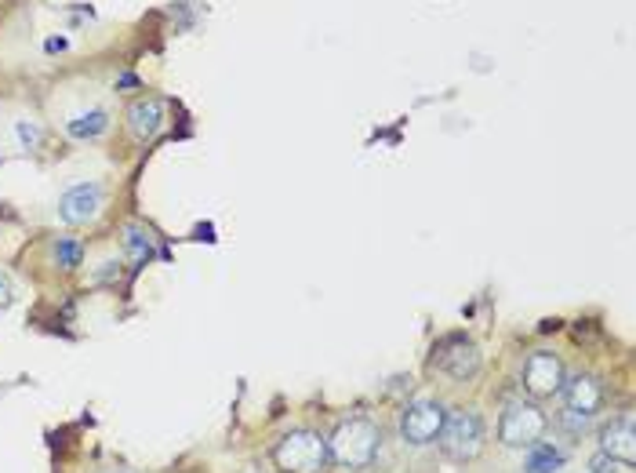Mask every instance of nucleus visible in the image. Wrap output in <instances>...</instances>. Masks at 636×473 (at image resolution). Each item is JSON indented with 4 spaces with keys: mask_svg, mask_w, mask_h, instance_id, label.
Wrapping results in <instances>:
<instances>
[{
    "mask_svg": "<svg viewBox=\"0 0 636 473\" xmlns=\"http://www.w3.org/2000/svg\"><path fill=\"white\" fill-rule=\"evenodd\" d=\"M378 448H382V430L368 415H353L346 423H338L328 437L331 463L342 470H368L378 459Z\"/></svg>",
    "mask_w": 636,
    "mask_h": 473,
    "instance_id": "f257e3e1",
    "label": "nucleus"
},
{
    "mask_svg": "<svg viewBox=\"0 0 636 473\" xmlns=\"http://www.w3.org/2000/svg\"><path fill=\"white\" fill-rule=\"evenodd\" d=\"M273 463L280 473H324L331 463L328 441L317 430H291L273 448Z\"/></svg>",
    "mask_w": 636,
    "mask_h": 473,
    "instance_id": "f03ea898",
    "label": "nucleus"
},
{
    "mask_svg": "<svg viewBox=\"0 0 636 473\" xmlns=\"http://www.w3.org/2000/svg\"><path fill=\"white\" fill-rule=\"evenodd\" d=\"M440 452L448 455L451 463H473L484 452V419L473 408L451 412L440 426Z\"/></svg>",
    "mask_w": 636,
    "mask_h": 473,
    "instance_id": "7ed1b4c3",
    "label": "nucleus"
},
{
    "mask_svg": "<svg viewBox=\"0 0 636 473\" xmlns=\"http://www.w3.org/2000/svg\"><path fill=\"white\" fill-rule=\"evenodd\" d=\"M549 415L535 401H509L498 419V441L506 448H531L546 437Z\"/></svg>",
    "mask_w": 636,
    "mask_h": 473,
    "instance_id": "20e7f679",
    "label": "nucleus"
},
{
    "mask_svg": "<svg viewBox=\"0 0 636 473\" xmlns=\"http://www.w3.org/2000/svg\"><path fill=\"white\" fill-rule=\"evenodd\" d=\"M59 124H62V131H66V139L99 142L102 135L113 128V110L106 99H99V95H84V91H80V102L73 110L62 113Z\"/></svg>",
    "mask_w": 636,
    "mask_h": 473,
    "instance_id": "39448f33",
    "label": "nucleus"
},
{
    "mask_svg": "<svg viewBox=\"0 0 636 473\" xmlns=\"http://www.w3.org/2000/svg\"><path fill=\"white\" fill-rule=\"evenodd\" d=\"M429 364L448 375V379H455V383H466V379H473L480 372V350L469 335H448V339H440L433 346Z\"/></svg>",
    "mask_w": 636,
    "mask_h": 473,
    "instance_id": "423d86ee",
    "label": "nucleus"
},
{
    "mask_svg": "<svg viewBox=\"0 0 636 473\" xmlns=\"http://www.w3.org/2000/svg\"><path fill=\"white\" fill-rule=\"evenodd\" d=\"M444 419H448V408L440 401H411L400 412V437L408 444H415V448L433 444L440 437Z\"/></svg>",
    "mask_w": 636,
    "mask_h": 473,
    "instance_id": "0eeeda50",
    "label": "nucleus"
},
{
    "mask_svg": "<svg viewBox=\"0 0 636 473\" xmlns=\"http://www.w3.org/2000/svg\"><path fill=\"white\" fill-rule=\"evenodd\" d=\"M124 128L135 142H153L160 131L168 128V102L160 99V95H139V99L128 102V110H124Z\"/></svg>",
    "mask_w": 636,
    "mask_h": 473,
    "instance_id": "6e6552de",
    "label": "nucleus"
},
{
    "mask_svg": "<svg viewBox=\"0 0 636 473\" xmlns=\"http://www.w3.org/2000/svg\"><path fill=\"white\" fill-rule=\"evenodd\" d=\"M520 379H524V390L531 393V397H553V393L564 390V379H567V375H564V361H560L553 350L527 353Z\"/></svg>",
    "mask_w": 636,
    "mask_h": 473,
    "instance_id": "1a4fd4ad",
    "label": "nucleus"
},
{
    "mask_svg": "<svg viewBox=\"0 0 636 473\" xmlns=\"http://www.w3.org/2000/svg\"><path fill=\"white\" fill-rule=\"evenodd\" d=\"M106 208V190L102 182H77L59 197V219L66 226H88L95 222Z\"/></svg>",
    "mask_w": 636,
    "mask_h": 473,
    "instance_id": "9d476101",
    "label": "nucleus"
},
{
    "mask_svg": "<svg viewBox=\"0 0 636 473\" xmlns=\"http://www.w3.org/2000/svg\"><path fill=\"white\" fill-rule=\"evenodd\" d=\"M600 452H607L615 463L636 466V415L622 412L618 419L600 430Z\"/></svg>",
    "mask_w": 636,
    "mask_h": 473,
    "instance_id": "9b49d317",
    "label": "nucleus"
},
{
    "mask_svg": "<svg viewBox=\"0 0 636 473\" xmlns=\"http://www.w3.org/2000/svg\"><path fill=\"white\" fill-rule=\"evenodd\" d=\"M564 401H567V412H578V415H593L604 408V401H607V390H604V383H600L597 375H582L578 372L575 379H564Z\"/></svg>",
    "mask_w": 636,
    "mask_h": 473,
    "instance_id": "f8f14e48",
    "label": "nucleus"
},
{
    "mask_svg": "<svg viewBox=\"0 0 636 473\" xmlns=\"http://www.w3.org/2000/svg\"><path fill=\"white\" fill-rule=\"evenodd\" d=\"M120 248H124V255L131 259L135 270H142V266H150V262L157 259V237H153L142 222H128V226L120 230Z\"/></svg>",
    "mask_w": 636,
    "mask_h": 473,
    "instance_id": "ddd939ff",
    "label": "nucleus"
},
{
    "mask_svg": "<svg viewBox=\"0 0 636 473\" xmlns=\"http://www.w3.org/2000/svg\"><path fill=\"white\" fill-rule=\"evenodd\" d=\"M8 135H11V146L19 153H33L40 142H44V124H40L37 113L19 110L15 117H8Z\"/></svg>",
    "mask_w": 636,
    "mask_h": 473,
    "instance_id": "4468645a",
    "label": "nucleus"
},
{
    "mask_svg": "<svg viewBox=\"0 0 636 473\" xmlns=\"http://www.w3.org/2000/svg\"><path fill=\"white\" fill-rule=\"evenodd\" d=\"M560 466H564V452L546 441L531 444V452L524 459V473H557Z\"/></svg>",
    "mask_w": 636,
    "mask_h": 473,
    "instance_id": "2eb2a0df",
    "label": "nucleus"
},
{
    "mask_svg": "<svg viewBox=\"0 0 636 473\" xmlns=\"http://www.w3.org/2000/svg\"><path fill=\"white\" fill-rule=\"evenodd\" d=\"M51 262H55L59 270L73 273L80 262H84V241L70 237V233H66V237H55V241H51Z\"/></svg>",
    "mask_w": 636,
    "mask_h": 473,
    "instance_id": "dca6fc26",
    "label": "nucleus"
},
{
    "mask_svg": "<svg viewBox=\"0 0 636 473\" xmlns=\"http://www.w3.org/2000/svg\"><path fill=\"white\" fill-rule=\"evenodd\" d=\"M560 426L571 433H586L589 430V415H578V412H564L560 415Z\"/></svg>",
    "mask_w": 636,
    "mask_h": 473,
    "instance_id": "f3484780",
    "label": "nucleus"
},
{
    "mask_svg": "<svg viewBox=\"0 0 636 473\" xmlns=\"http://www.w3.org/2000/svg\"><path fill=\"white\" fill-rule=\"evenodd\" d=\"M618 466H622V463H615V459H611L607 452H597L593 459H589V470H593V473H618Z\"/></svg>",
    "mask_w": 636,
    "mask_h": 473,
    "instance_id": "a211bd4d",
    "label": "nucleus"
},
{
    "mask_svg": "<svg viewBox=\"0 0 636 473\" xmlns=\"http://www.w3.org/2000/svg\"><path fill=\"white\" fill-rule=\"evenodd\" d=\"M0 302H8V281L0 277Z\"/></svg>",
    "mask_w": 636,
    "mask_h": 473,
    "instance_id": "6ab92c4d",
    "label": "nucleus"
}]
</instances>
